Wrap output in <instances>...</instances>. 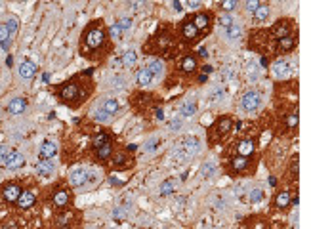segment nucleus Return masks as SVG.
<instances>
[{"label":"nucleus","mask_w":311,"mask_h":229,"mask_svg":"<svg viewBox=\"0 0 311 229\" xmlns=\"http://www.w3.org/2000/svg\"><path fill=\"white\" fill-rule=\"evenodd\" d=\"M111 42H109V29L101 19L90 21L84 27L80 40H78V52L80 56L92 61H99L109 54Z\"/></svg>","instance_id":"obj_1"},{"label":"nucleus","mask_w":311,"mask_h":229,"mask_svg":"<svg viewBox=\"0 0 311 229\" xmlns=\"http://www.w3.org/2000/svg\"><path fill=\"white\" fill-rule=\"evenodd\" d=\"M90 75H92V71L80 73V75H75L71 80L56 86L54 92H56L57 100L67 107H73V109L80 107L92 96V90H94V82H92Z\"/></svg>","instance_id":"obj_2"},{"label":"nucleus","mask_w":311,"mask_h":229,"mask_svg":"<svg viewBox=\"0 0 311 229\" xmlns=\"http://www.w3.org/2000/svg\"><path fill=\"white\" fill-rule=\"evenodd\" d=\"M166 29V25L164 27L158 29V33H156L155 37L149 40V42H145V46H158L156 48L155 54H162V56H166L168 52L166 50H172V48H176V42H174V37L170 35V31H164Z\"/></svg>","instance_id":"obj_3"},{"label":"nucleus","mask_w":311,"mask_h":229,"mask_svg":"<svg viewBox=\"0 0 311 229\" xmlns=\"http://www.w3.org/2000/svg\"><path fill=\"white\" fill-rule=\"evenodd\" d=\"M231 128H233V118L231 116H218L216 122H212V128H210V140H212V143H218L222 142L224 138H227Z\"/></svg>","instance_id":"obj_4"},{"label":"nucleus","mask_w":311,"mask_h":229,"mask_svg":"<svg viewBox=\"0 0 311 229\" xmlns=\"http://www.w3.org/2000/svg\"><path fill=\"white\" fill-rule=\"evenodd\" d=\"M262 107V96L258 90H248L240 98V111L242 113H254Z\"/></svg>","instance_id":"obj_5"},{"label":"nucleus","mask_w":311,"mask_h":229,"mask_svg":"<svg viewBox=\"0 0 311 229\" xmlns=\"http://www.w3.org/2000/svg\"><path fill=\"white\" fill-rule=\"evenodd\" d=\"M23 189L19 186V182H6L4 186L0 187V195L6 202H17V199L21 197Z\"/></svg>","instance_id":"obj_6"},{"label":"nucleus","mask_w":311,"mask_h":229,"mask_svg":"<svg viewBox=\"0 0 311 229\" xmlns=\"http://www.w3.org/2000/svg\"><path fill=\"white\" fill-rule=\"evenodd\" d=\"M180 35H182V38H184L185 42H197L198 38L202 37L200 35V31L197 29V25L193 23V19L189 17V19H185L184 23L180 25Z\"/></svg>","instance_id":"obj_7"},{"label":"nucleus","mask_w":311,"mask_h":229,"mask_svg":"<svg viewBox=\"0 0 311 229\" xmlns=\"http://www.w3.org/2000/svg\"><path fill=\"white\" fill-rule=\"evenodd\" d=\"M193 23L197 25V29L200 31V35L204 37L206 33H210V27H212V14L210 12H198V14H193Z\"/></svg>","instance_id":"obj_8"},{"label":"nucleus","mask_w":311,"mask_h":229,"mask_svg":"<svg viewBox=\"0 0 311 229\" xmlns=\"http://www.w3.org/2000/svg\"><path fill=\"white\" fill-rule=\"evenodd\" d=\"M254 153H256V142L252 138H242L237 143V147H235V155H239V157L250 158Z\"/></svg>","instance_id":"obj_9"},{"label":"nucleus","mask_w":311,"mask_h":229,"mask_svg":"<svg viewBox=\"0 0 311 229\" xmlns=\"http://www.w3.org/2000/svg\"><path fill=\"white\" fill-rule=\"evenodd\" d=\"M71 193L67 191V189H57L54 191V195H52V202H54V206L56 208H65V206H69L71 204Z\"/></svg>","instance_id":"obj_10"},{"label":"nucleus","mask_w":311,"mask_h":229,"mask_svg":"<svg viewBox=\"0 0 311 229\" xmlns=\"http://www.w3.org/2000/svg\"><path fill=\"white\" fill-rule=\"evenodd\" d=\"M229 168L235 172V174H244L248 168H252V164H250V158L235 155V157L231 158V162H229Z\"/></svg>","instance_id":"obj_11"},{"label":"nucleus","mask_w":311,"mask_h":229,"mask_svg":"<svg viewBox=\"0 0 311 229\" xmlns=\"http://www.w3.org/2000/svg\"><path fill=\"white\" fill-rule=\"evenodd\" d=\"M23 164H25V157H23L19 151H10L8 157H6V162H4V166H6L8 170H17V168H21Z\"/></svg>","instance_id":"obj_12"},{"label":"nucleus","mask_w":311,"mask_h":229,"mask_svg":"<svg viewBox=\"0 0 311 229\" xmlns=\"http://www.w3.org/2000/svg\"><path fill=\"white\" fill-rule=\"evenodd\" d=\"M182 149L185 151V155L187 157H195V155H198L200 153V142H198V138H185L184 142H182Z\"/></svg>","instance_id":"obj_13"},{"label":"nucleus","mask_w":311,"mask_h":229,"mask_svg":"<svg viewBox=\"0 0 311 229\" xmlns=\"http://www.w3.org/2000/svg\"><path fill=\"white\" fill-rule=\"evenodd\" d=\"M88 178H90V172L86 170V168H75L71 172V176H69V184L73 187H80L88 182Z\"/></svg>","instance_id":"obj_14"},{"label":"nucleus","mask_w":311,"mask_h":229,"mask_svg":"<svg viewBox=\"0 0 311 229\" xmlns=\"http://www.w3.org/2000/svg\"><path fill=\"white\" fill-rule=\"evenodd\" d=\"M271 71H273V75H275L277 78H288V76L292 75L290 63H288V61H284V59L275 61V63H273V67H271Z\"/></svg>","instance_id":"obj_15"},{"label":"nucleus","mask_w":311,"mask_h":229,"mask_svg":"<svg viewBox=\"0 0 311 229\" xmlns=\"http://www.w3.org/2000/svg\"><path fill=\"white\" fill-rule=\"evenodd\" d=\"M198 67V59L197 56H193V54H189V56H185L182 61H180V71L184 73V75H193V73L197 71Z\"/></svg>","instance_id":"obj_16"},{"label":"nucleus","mask_w":311,"mask_h":229,"mask_svg":"<svg viewBox=\"0 0 311 229\" xmlns=\"http://www.w3.org/2000/svg\"><path fill=\"white\" fill-rule=\"evenodd\" d=\"M57 155V145L54 142H44L42 145H40V149H39V157H40V160H52V158Z\"/></svg>","instance_id":"obj_17"},{"label":"nucleus","mask_w":311,"mask_h":229,"mask_svg":"<svg viewBox=\"0 0 311 229\" xmlns=\"http://www.w3.org/2000/svg\"><path fill=\"white\" fill-rule=\"evenodd\" d=\"M25 109H27V100L25 98H14L6 107V111L10 114H21L25 113Z\"/></svg>","instance_id":"obj_18"},{"label":"nucleus","mask_w":311,"mask_h":229,"mask_svg":"<svg viewBox=\"0 0 311 229\" xmlns=\"http://www.w3.org/2000/svg\"><path fill=\"white\" fill-rule=\"evenodd\" d=\"M17 71H19V76H21L23 80H31V78L37 75V65H35L33 61H29L27 59V61H23V63L19 65V69H17Z\"/></svg>","instance_id":"obj_19"},{"label":"nucleus","mask_w":311,"mask_h":229,"mask_svg":"<svg viewBox=\"0 0 311 229\" xmlns=\"http://www.w3.org/2000/svg\"><path fill=\"white\" fill-rule=\"evenodd\" d=\"M94 153H96V160H99V162H107L109 158L113 157V153H115L113 143L109 142L107 145H103V147H99V149H96Z\"/></svg>","instance_id":"obj_20"},{"label":"nucleus","mask_w":311,"mask_h":229,"mask_svg":"<svg viewBox=\"0 0 311 229\" xmlns=\"http://www.w3.org/2000/svg\"><path fill=\"white\" fill-rule=\"evenodd\" d=\"M35 202H37L35 193H31V191H23V193H21V197L17 199V202H15V204H17L21 210H27V208H31Z\"/></svg>","instance_id":"obj_21"},{"label":"nucleus","mask_w":311,"mask_h":229,"mask_svg":"<svg viewBox=\"0 0 311 229\" xmlns=\"http://www.w3.org/2000/svg\"><path fill=\"white\" fill-rule=\"evenodd\" d=\"M151 80H153V73L149 71V67H143V69H140L138 75H136V82H138V86H149L151 84Z\"/></svg>","instance_id":"obj_22"},{"label":"nucleus","mask_w":311,"mask_h":229,"mask_svg":"<svg viewBox=\"0 0 311 229\" xmlns=\"http://www.w3.org/2000/svg\"><path fill=\"white\" fill-rule=\"evenodd\" d=\"M37 172L42 176V178H50L54 172H56V166L52 164V160H40L37 164Z\"/></svg>","instance_id":"obj_23"},{"label":"nucleus","mask_w":311,"mask_h":229,"mask_svg":"<svg viewBox=\"0 0 311 229\" xmlns=\"http://www.w3.org/2000/svg\"><path fill=\"white\" fill-rule=\"evenodd\" d=\"M10 46H12V35H10L6 25H0V48L10 50Z\"/></svg>","instance_id":"obj_24"},{"label":"nucleus","mask_w":311,"mask_h":229,"mask_svg":"<svg viewBox=\"0 0 311 229\" xmlns=\"http://www.w3.org/2000/svg\"><path fill=\"white\" fill-rule=\"evenodd\" d=\"M269 14H271V10H269L268 4H262L254 14H252V19H254V23H264V21L269 17Z\"/></svg>","instance_id":"obj_25"},{"label":"nucleus","mask_w":311,"mask_h":229,"mask_svg":"<svg viewBox=\"0 0 311 229\" xmlns=\"http://www.w3.org/2000/svg\"><path fill=\"white\" fill-rule=\"evenodd\" d=\"M109 142H111V140H109V134H107V132H99V134L94 136V140H92V149L96 151V149H99V147L107 145Z\"/></svg>","instance_id":"obj_26"},{"label":"nucleus","mask_w":311,"mask_h":229,"mask_svg":"<svg viewBox=\"0 0 311 229\" xmlns=\"http://www.w3.org/2000/svg\"><path fill=\"white\" fill-rule=\"evenodd\" d=\"M101 109L109 114V116H113V114H117L118 111H120V105H118V101L117 100H105L103 101V105H101Z\"/></svg>","instance_id":"obj_27"},{"label":"nucleus","mask_w":311,"mask_h":229,"mask_svg":"<svg viewBox=\"0 0 311 229\" xmlns=\"http://www.w3.org/2000/svg\"><path fill=\"white\" fill-rule=\"evenodd\" d=\"M126 153L124 151H117V153H113V166L117 168V170H122L124 166H126Z\"/></svg>","instance_id":"obj_28"},{"label":"nucleus","mask_w":311,"mask_h":229,"mask_svg":"<svg viewBox=\"0 0 311 229\" xmlns=\"http://www.w3.org/2000/svg\"><path fill=\"white\" fill-rule=\"evenodd\" d=\"M224 33H226V37L229 40H239L240 37H242V29L235 23V25H231V27L224 29Z\"/></svg>","instance_id":"obj_29"},{"label":"nucleus","mask_w":311,"mask_h":229,"mask_svg":"<svg viewBox=\"0 0 311 229\" xmlns=\"http://www.w3.org/2000/svg\"><path fill=\"white\" fill-rule=\"evenodd\" d=\"M290 193L288 191H283V193H279L277 197H275V206L277 208H286V206H290Z\"/></svg>","instance_id":"obj_30"},{"label":"nucleus","mask_w":311,"mask_h":229,"mask_svg":"<svg viewBox=\"0 0 311 229\" xmlns=\"http://www.w3.org/2000/svg\"><path fill=\"white\" fill-rule=\"evenodd\" d=\"M197 113V103L195 101H185L184 105L180 107V114L182 116H193Z\"/></svg>","instance_id":"obj_31"},{"label":"nucleus","mask_w":311,"mask_h":229,"mask_svg":"<svg viewBox=\"0 0 311 229\" xmlns=\"http://www.w3.org/2000/svg\"><path fill=\"white\" fill-rule=\"evenodd\" d=\"M149 71L153 73V76H158V78H162V73H164V65H162V61L160 59H155V61H151L149 65Z\"/></svg>","instance_id":"obj_32"},{"label":"nucleus","mask_w":311,"mask_h":229,"mask_svg":"<svg viewBox=\"0 0 311 229\" xmlns=\"http://www.w3.org/2000/svg\"><path fill=\"white\" fill-rule=\"evenodd\" d=\"M136 61H138V54H136L134 50H128L126 54L122 56V63H124L126 67H134V65H136Z\"/></svg>","instance_id":"obj_33"},{"label":"nucleus","mask_w":311,"mask_h":229,"mask_svg":"<svg viewBox=\"0 0 311 229\" xmlns=\"http://www.w3.org/2000/svg\"><path fill=\"white\" fill-rule=\"evenodd\" d=\"M174 189H176V180L170 178L160 186V195H170V193H174Z\"/></svg>","instance_id":"obj_34"},{"label":"nucleus","mask_w":311,"mask_h":229,"mask_svg":"<svg viewBox=\"0 0 311 229\" xmlns=\"http://www.w3.org/2000/svg\"><path fill=\"white\" fill-rule=\"evenodd\" d=\"M248 199H250L252 204L262 202V200H264V191H262V189H252V191H250V195H248Z\"/></svg>","instance_id":"obj_35"},{"label":"nucleus","mask_w":311,"mask_h":229,"mask_svg":"<svg viewBox=\"0 0 311 229\" xmlns=\"http://www.w3.org/2000/svg\"><path fill=\"white\" fill-rule=\"evenodd\" d=\"M218 23H220V25H222L224 29L231 27V25H235V21H233V15H229V14L220 15V17H218Z\"/></svg>","instance_id":"obj_36"},{"label":"nucleus","mask_w":311,"mask_h":229,"mask_svg":"<svg viewBox=\"0 0 311 229\" xmlns=\"http://www.w3.org/2000/svg\"><path fill=\"white\" fill-rule=\"evenodd\" d=\"M200 174H202V178L206 180V178H212L214 176V164L212 162H204L202 164V170H200Z\"/></svg>","instance_id":"obj_37"},{"label":"nucleus","mask_w":311,"mask_h":229,"mask_svg":"<svg viewBox=\"0 0 311 229\" xmlns=\"http://www.w3.org/2000/svg\"><path fill=\"white\" fill-rule=\"evenodd\" d=\"M4 25L8 27V31H10V35H12V37H14L15 33H17V19H15V17H10V19H8Z\"/></svg>","instance_id":"obj_38"},{"label":"nucleus","mask_w":311,"mask_h":229,"mask_svg":"<svg viewBox=\"0 0 311 229\" xmlns=\"http://www.w3.org/2000/svg\"><path fill=\"white\" fill-rule=\"evenodd\" d=\"M117 25L122 29V33H124V31H128V29L132 27V17H122V19H118Z\"/></svg>","instance_id":"obj_39"},{"label":"nucleus","mask_w":311,"mask_h":229,"mask_svg":"<svg viewBox=\"0 0 311 229\" xmlns=\"http://www.w3.org/2000/svg\"><path fill=\"white\" fill-rule=\"evenodd\" d=\"M260 6H262V2H258V0H248V2L244 4V8H246V10L250 12V14H254V12L258 10V8H260Z\"/></svg>","instance_id":"obj_40"},{"label":"nucleus","mask_w":311,"mask_h":229,"mask_svg":"<svg viewBox=\"0 0 311 229\" xmlns=\"http://www.w3.org/2000/svg\"><path fill=\"white\" fill-rule=\"evenodd\" d=\"M94 118H96L98 122H105V120L109 118V114H107L105 111H103V109H101V107H99L98 111H96V114H94Z\"/></svg>","instance_id":"obj_41"},{"label":"nucleus","mask_w":311,"mask_h":229,"mask_svg":"<svg viewBox=\"0 0 311 229\" xmlns=\"http://www.w3.org/2000/svg\"><path fill=\"white\" fill-rule=\"evenodd\" d=\"M239 4L235 2V0H229V2H222V10H227V12H231V10H235Z\"/></svg>","instance_id":"obj_42"},{"label":"nucleus","mask_w":311,"mask_h":229,"mask_svg":"<svg viewBox=\"0 0 311 229\" xmlns=\"http://www.w3.org/2000/svg\"><path fill=\"white\" fill-rule=\"evenodd\" d=\"M109 35H111L113 38H118V37L122 35V29H120V27H118V25H117V23H115L113 27L109 29Z\"/></svg>","instance_id":"obj_43"},{"label":"nucleus","mask_w":311,"mask_h":229,"mask_svg":"<svg viewBox=\"0 0 311 229\" xmlns=\"http://www.w3.org/2000/svg\"><path fill=\"white\" fill-rule=\"evenodd\" d=\"M8 153H10V151H8V147H6V145H0V162H2V164L6 162V157H8Z\"/></svg>","instance_id":"obj_44"},{"label":"nucleus","mask_w":311,"mask_h":229,"mask_svg":"<svg viewBox=\"0 0 311 229\" xmlns=\"http://www.w3.org/2000/svg\"><path fill=\"white\" fill-rule=\"evenodd\" d=\"M2 229H19V226L15 222H4L2 224Z\"/></svg>","instance_id":"obj_45"},{"label":"nucleus","mask_w":311,"mask_h":229,"mask_svg":"<svg viewBox=\"0 0 311 229\" xmlns=\"http://www.w3.org/2000/svg\"><path fill=\"white\" fill-rule=\"evenodd\" d=\"M180 128H182V120H180V118H174L172 124H170V130H180Z\"/></svg>","instance_id":"obj_46"},{"label":"nucleus","mask_w":311,"mask_h":229,"mask_svg":"<svg viewBox=\"0 0 311 229\" xmlns=\"http://www.w3.org/2000/svg\"><path fill=\"white\" fill-rule=\"evenodd\" d=\"M187 6H189L191 10H197V8H200V2H198V0H189Z\"/></svg>","instance_id":"obj_47"},{"label":"nucleus","mask_w":311,"mask_h":229,"mask_svg":"<svg viewBox=\"0 0 311 229\" xmlns=\"http://www.w3.org/2000/svg\"><path fill=\"white\" fill-rule=\"evenodd\" d=\"M172 6H174V8H176V10H178V12H182V2H178V0H176V2H174V4H172Z\"/></svg>","instance_id":"obj_48"},{"label":"nucleus","mask_w":311,"mask_h":229,"mask_svg":"<svg viewBox=\"0 0 311 229\" xmlns=\"http://www.w3.org/2000/svg\"><path fill=\"white\" fill-rule=\"evenodd\" d=\"M109 182H111V184H113V186H122V182H118V180H117V178H111V180H109Z\"/></svg>","instance_id":"obj_49"},{"label":"nucleus","mask_w":311,"mask_h":229,"mask_svg":"<svg viewBox=\"0 0 311 229\" xmlns=\"http://www.w3.org/2000/svg\"><path fill=\"white\" fill-rule=\"evenodd\" d=\"M6 63H8V67H12V65H14V59H12V56L6 59Z\"/></svg>","instance_id":"obj_50"},{"label":"nucleus","mask_w":311,"mask_h":229,"mask_svg":"<svg viewBox=\"0 0 311 229\" xmlns=\"http://www.w3.org/2000/svg\"><path fill=\"white\" fill-rule=\"evenodd\" d=\"M155 145H156V142H151V143H149V145H147V149L151 151V149H155Z\"/></svg>","instance_id":"obj_51"},{"label":"nucleus","mask_w":311,"mask_h":229,"mask_svg":"<svg viewBox=\"0 0 311 229\" xmlns=\"http://www.w3.org/2000/svg\"><path fill=\"white\" fill-rule=\"evenodd\" d=\"M61 229H73L71 226H65V228H61Z\"/></svg>","instance_id":"obj_52"}]
</instances>
